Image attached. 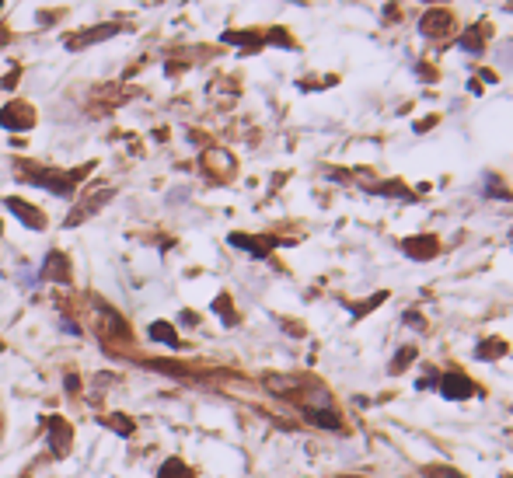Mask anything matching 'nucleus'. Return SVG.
<instances>
[{
	"instance_id": "nucleus-4",
	"label": "nucleus",
	"mask_w": 513,
	"mask_h": 478,
	"mask_svg": "<svg viewBox=\"0 0 513 478\" xmlns=\"http://www.w3.org/2000/svg\"><path fill=\"white\" fill-rule=\"evenodd\" d=\"M49 451L56 458H67L70 454V426L63 419H53L49 422Z\"/></svg>"
},
{
	"instance_id": "nucleus-6",
	"label": "nucleus",
	"mask_w": 513,
	"mask_h": 478,
	"mask_svg": "<svg viewBox=\"0 0 513 478\" xmlns=\"http://www.w3.org/2000/svg\"><path fill=\"white\" fill-rule=\"evenodd\" d=\"M304 419L321 429H335V433L342 429V419L335 415V408H304Z\"/></svg>"
},
{
	"instance_id": "nucleus-8",
	"label": "nucleus",
	"mask_w": 513,
	"mask_h": 478,
	"mask_svg": "<svg viewBox=\"0 0 513 478\" xmlns=\"http://www.w3.org/2000/svg\"><path fill=\"white\" fill-rule=\"evenodd\" d=\"M147 335H150L154 342H161V346H171V349L182 346V342H178V332H175L171 321H154V325L147 328Z\"/></svg>"
},
{
	"instance_id": "nucleus-15",
	"label": "nucleus",
	"mask_w": 513,
	"mask_h": 478,
	"mask_svg": "<svg viewBox=\"0 0 513 478\" xmlns=\"http://www.w3.org/2000/svg\"><path fill=\"white\" fill-rule=\"evenodd\" d=\"M63 387H67L70 394H74V391H81V377H77V374H67V377H63Z\"/></svg>"
},
{
	"instance_id": "nucleus-9",
	"label": "nucleus",
	"mask_w": 513,
	"mask_h": 478,
	"mask_svg": "<svg viewBox=\"0 0 513 478\" xmlns=\"http://www.w3.org/2000/svg\"><path fill=\"white\" fill-rule=\"evenodd\" d=\"M304 384L308 381H301V377H266V387L273 394H297Z\"/></svg>"
},
{
	"instance_id": "nucleus-16",
	"label": "nucleus",
	"mask_w": 513,
	"mask_h": 478,
	"mask_svg": "<svg viewBox=\"0 0 513 478\" xmlns=\"http://www.w3.org/2000/svg\"><path fill=\"white\" fill-rule=\"evenodd\" d=\"M60 328H63V332H70V335H81V328H77V325H74V321H67V318H63V321H60Z\"/></svg>"
},
{
	"instance_id": "nucleus-17",
	"label": "nucleus",
	"mask_w": 513,
	"mask_h": 478,
	"mask_svg": "<svg viewBox=\"0 0 513 478\" xmlns=\"http://www.w3.org/2000/svg\"><path fill=\"white\" fill-rule=\"evenodd\" d=\"M503 478H513V475H503Z\"/></svg>"
},
{
	"instance_id": "nucleus-5",
	"label": "nucleus",
	"mask_w": 513,
	"mask_h": 478,
	"mask_svg": "<svg viewBox=\"0 0 513 478\" xmlns=\"http://www.w3.org/2000/svg\"><path fill=\"white\" fill-rule=\"evenodd\" d=\"M440 394L443 398H450V401H457V398H468L472 394V381L465 377V374H443V381H440Z\"/></svg>"
},
{
	"instance_id": "nucleus-2",
	"label": "nucleus",
	"mask_w": 513,
	"mask_h": 478,
	"mask_svg": "<svg viewBox=\"0 0 513 478\" xmlns=\"http://www.w3.org/2000/svg\"><path fill=\"white\" fill-rule=\"evenodd\" d=\"M4 206L25 224V227H35V231H42L46 227V217H42V209H35V206H28L25 199H18V195H11V199H4Z\"/></svg>"
},
{
	"instance_id": "nucleus-1",
	"label": "nucleus",
	"mask_w": 513,
	"mask_h": 478,
	"mask_svg": "<svg viewBox=\"0 0 513 478\" xmlns=\"http://www.w3.org/2000/svg\"><path fill=\"white\" fill-rule=\"evenodd\" d=\"M32 122H35V112H32L28 105H21V101H11V105L0 108V126H4V129L21 133V129H28Z\"/></svg>"
},
{
	"instance_id": "nucleus-3",
	"label": "nucleus",
	"mask_w": 513,
	"mask_h": 478,
	"mask_svg": "<svg viewBox=\"0 0 513 478\" xmlns=\"http://www.w3.org/2000/svg\"><path fill=\"white\" fill-rule=\"evenodd\" d=\"M32 182L42 189L56 192V195H70L74 192V175H56V172H32Z\"/></svg>"
},
{
	"instance_id": "nucleus-10",
	"label": "nucleus",
	"mask_w": 513,
	"mask_h": 478,
	"mask_svg": "<svg viewBox=\"0 0 513 478\" xmlns=\"http://www.w3.org/2000/svg\"><path fill=\"white\" fill-rule=\"evenodd\" d=\"M108 35H115V25H102V28H95V32H84V35L70 39V49H81L84 42H98V39H108Z\"/></svg>"
},
{
	"instance_id": "nucleus-7",
	"label": "nucleus",
	"mask_w": 513,
	"mask_h": 478,
	"mask_svg": "<svg viewBox=\"0 0 513 478\" xmlns=\"http://www.w3.org/2000/svg\"><path fill=\"white\" fill-rule=\"evenodd\" d=\"M42 280H70V269H67V255H60V252H49V259H46V269H42Z\"/></svg>"
},
{
	"instance_id": "nucleus-11",
	"label": "nucleus",
	"mask_w": 513,
	"mask_h": 478,
	"mask_svg": "<svg viewBox=\"0 0 513 478\" xmlns=\"http://www.w3.org/2000/svg\"><path fill=\"white\" fill-rule=\"evenodd\" d=\"M105 426H108L112 433H119V437H133V419H129V415H108Z\"/></svg>"
},
{
	"instance_id": "nucleus-14",
	"label": "nucleus",
	"mask_w": 513,
	"mask_h": 478,
	"mask_svg": "<svg viewBox=\"0 0 513 478\" xmlns=\"http://www.w3.org/2000/svg\"><path fill=\"white\" fill-rule=\"evenodd\" d=\"M412 356H415V349H402V353H398V356H395V363H391V374H402V367H405V363H412Z\"/></svg>"
},
{
	"instance_id": "nucleus-12",
	"label": "nucleus",
	"mask_w": 513,
	"mask_h": 478,
	"mask_svg": "<svg viewBox=\"0 0 513 478\" xmlns=\"http://www.w3.org/2000/svg\"><path fill=\"white\" fill-rule=\"evenodd\" d=\"M489 342H493V346H479V356H482V360H496V356L507 353V346H503L500 339H489Z\"/></svg>"
},
{
	"instance_id": "nucleus-13",
	"label": "nucleus",
	"mask_w": 513,
	"mask_h": 478,
	"mask_svg": "<svg viewBox=\"0 0 513 478\" xmlns=\"http://www.w3.org/2000/svg\"><path fill=\"white\" fill-rule=\"evenodd\" d=\"M422 475L426 478H465L461 472H454V468H447V465H429Z\"/></svg>"
}]
</instances>
